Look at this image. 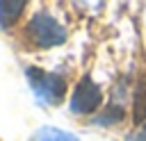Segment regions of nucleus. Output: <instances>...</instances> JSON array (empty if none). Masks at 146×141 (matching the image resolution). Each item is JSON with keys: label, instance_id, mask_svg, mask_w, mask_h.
Returning <instances> with one entry per match:
<instances>
[{"label": "nucleus", "instance_id": "f257e3e1", "mask_svg": "<svg viewBox=\"0 0 146 141\" xmlns=\"http://www.w3.org/2000/svg\"><path fill=\"white\" fill-rule=\"evenodd\" d=\"M30 34H32L34 43L41 45V48L57 45V43H62V41L66 39L64 27H62L52 16H48V14H36V16L32 18V23H30Z\"/></svg>", "mask_w": 146, "mask_h": 141}, {"label": "nucleus", "instance_id": "423d86ee", "mask_svg": "<svg viewBox=\"0 0 146 141\" xmlns=\"http://www.w3.org/2000/svg\"><path fill=\"white\" fill-rule=\"evenodd\" d=\"M121 116H123L121 107H110L103 116H98V123H103V125H107V123H116V121H121Z\"/></svg>", "mask_w": 146, "mask_h": 141}, {"label": "nucleus", "instance_id": "0eeeda50", "mask_svg": "<svg viewBox=\"0 0 146 141\" xmlns=\"http://www.w3.org/2000/svg\"><path fill=\"white\" fill-rule=\"evenodd\" d=\"M125 141H146V132H137V134H130Z\"/></svg>", "mask_w": 146, "mask_h": 141}, {"label": "nucleus", "instance_id": "20e7f679", "mask_svg": "<svg viewBox=\"0 0 146 141\" xmlns=\"http://www.w3.org/2000/svg\"><path fill=\"white\" fill-rule=\"evenodd\" d=\"M132 116H135V123H137V125H144V123H146V77H141V80L137 82Z\"/></svg>", "mask_w": 146, "mask_h": 141}, {"label": "nucleus", "instance_id": "7ed1b4c3", "mask_svg": "<svg viewBox=\"0 0 146 141\" xmlns=\"http://www.w3.org/2000/svg\"><path fill=\"white\" fill-rule=\"evenodd\" d=\"M32 86H34V91H36L43 100H48V105H57V102L62 100L64 91H66V84H64V80H62L59 75L41 73V70H36V80H34Z\"/></svg>", "mask_w": 146, "mask_h": 141}, {"label": "nucleus", "instance_id": "f03ea898", "mask_svg": "<svg viewBox=\"0 0 146 141\" xmlns=\"http://www.w3.org/2000/svg\"><path fill=\"white\" fill-rule=\"evenodd\" d=\"M103 102V91L100 86L91 80V77H84L80 80V84L75 86V93H73V100H71V109L75 114H91L94 109H98Z\"/></svg>", "mask_w": 146, "mask_h": 141}, {"label": "nucleus", "instance_id": "39448f33", "mask_svg": "<svg viewBox=\"0 0 146 141\" xmlns=\"http://www.w3.org/2000/svg\"><path fill=\"white\" fill-rule=\"evenodd\" d=\"M34 141H78V139L68 132H62V130H41L34 136Z\"/></svg>", "mask_w": 146, "mask_h": 141}]
</instances>
